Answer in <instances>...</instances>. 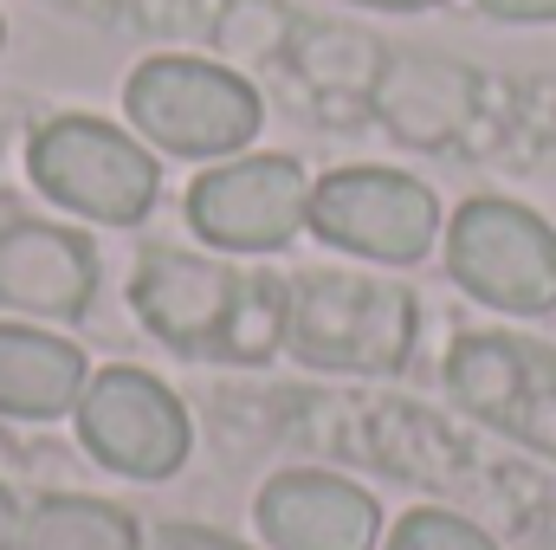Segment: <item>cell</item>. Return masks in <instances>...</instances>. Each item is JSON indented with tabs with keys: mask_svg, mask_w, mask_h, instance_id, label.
Returning a JSON list of instances; mask_svg holds the SVG:
<instances>
[{
	"mask_svg": "<svg viewBox=\"0 0 556 550\" xmlns=\"http://www.w3.org/2000/svg\"><path fill=\"white\" fill-rule=\"evenodd\" d=\"M142 550H253V545H240L227 532H201V525H162Z\"/></svg>",
	"mask_w": 556,
	"mask_h": 550,
	"instance_id": "obj_18",
	"label": "cell"
},
{
	"mask_svg": "<svg viewBox=\"0 0 556 550\" xmlns=\"http://www.w3.org/2000/svg\"><path fill=\"white\" fill-rule=\"evenodd\" d=\"M317 240L337 253L376 260V266H415L440 234V201L433 188L402 168H337L311 182V221Z\"/></svg>",
	"mask_w": 556,
	"mask_h": 550,
	"instance_id": "obj_5",
	"label": "cell"
},
{
	"mask_svg": "<svg viewBox=\"0 0 556 550\" xmlns=\"http://www.w3.org/2000/svg\"><path fill=\"white\" fill-rule=\"evenodd\" d=\"M479 13L511 20V26H551V20H556V0H479Z\"/></svg>",
	"mask_w": 556,
	"mask_h": 550,
	"instance_id": "obj_19",
	"label": "cell"
},
{
	"mask_svg": "<svg viewBox=\"0 0 556 550\" xmlns=\"http://www.w3.org/2000/svg\"><path fill=\"white\" fill-rule=\"evenodd\" d=\"M124 111H130L137 137H149L168 155H188V162L240 155L266 124V104L240 72L207 65V59H181V52L149 59L130 72Z\"/></svg>",
	"mask_w": 556,
	"mask_h": 550,
	"instance_id": "obj_2",
	"label": "cell"
},
{
	"mask_svg": "<svg viewBox=\"0 0 556 550\" xmlns=\"http://www.w3.org/2000/svg\"><path fill=\"white\" fill-rule=\"evenodd\" d=\"M20 525H26V518H20V505H13V492L0 486V550H20Z\"/></svg>",
	"mask_w": 556,
	"mask_h": 550,
	"instance_id": "obj_20",
	"label": "cell"
},
{
	"mask_svg": "<svg viewBox=\"0 0 556 550\" xmlns=\"http://www.w3.org/2000/svg\"><path fill=\"white\" fill-rule=\"evenodd\" d=\"M446 273L492 311L538 317L556 304V227L518 201L479 195L446 227Z\"/></svg>",
	"mask_w": 556,
	"mask_h": 550,
	"instance_id": "obj_4",
	"label": "cell"
},
{
	"mask_svg": "<svg viewBox=\"0 0 556 550\" xmlns=\"http://www.w3.org/2000/svg\"><path fill=\"white\" fill-rule=\"evenodd\" d=\"M20 550H142V538L117 505L59 492V499H39V505L26 512Z\"/></svg>",
	"mask_w": 556,
	"mask_h": 550,
	"instance_id": "obj_14",
	"label": "cell"
},
{
	"mask_svg": "<svg viewBox=\"0 0 556 550\" xmlns=\"http://www.w3.org/2000/svg\"><path fill=\"white\" fill-rule=\"evenodd\" d=\"M446 383L479 421L556 453V350L505 330H479L453 343Z\"/></svg>",
	"mask_w": 556,
	"mask_h": 550,
	"instance_id": "obj_8",
	"label": "cell"
},
{
	"mask_svg": "<svg viewBox=\"0 0 556 550\" xmlns=\"http://www.w3.org/2000/svg\"><path fill=\"white\" fill-rule=\"evenodd\" d=\"M188 221L220 253H278L311 221V182L291 155H227L188 188Z\"/></svg>",
	"mask_w": 556,
	"mask_h": 550,
	"instance_id": "obj_6",
	"label": "cell"
},
{
	"mask_svg": "<svg viewBox=\"0 0 556 550\" xmlns=\"http://www.w3.org/2000/svg\"><path fill=\"white\" fill-rule=\"evenodd\" d=\"M247 291L253 285L233 266L181 253V247H149L137 278H130V298H137L142 324L162 343H175V350H214V343H227Z\"/></svg>",
	"mask_w": 556,
	"mask_h": 550,
	"instance_id": "obj_9",
	"label": "cell"
},
{
	"mask_svg": "<svg viewBox=\"0 0 556 550\" xmlns=\"http://www.w3.org/2000/svg\"><path fill=\"white\" fill-rule=\"evenodd\" d=\"M85 447L124 479H168L188 460V409L149 370H98L78 396Z\"/></svg>",
	"mask_w": 556,
	"mask_h": 550,
	"instance_id": "obj_7",
	"label": "cell"
},
{
	"mask_svg": "<svg viewBox=\"0 0 556 550\" xmlns=\"http://www.w3.org/2000/svg\"><path fill=\"white\" fill-rule=\"evenodd\" d=\"M356 7H376V13H420V7H440V0H356Z\"/></svg>",
	"mask_w": 556,
	"mask_h": 550,
	"instance_id": "obj_21",
	"label": "cell"
},
{
	"mask_svg": "<svg viewBox=\"0 0 556 550\" xmlns=\"http://www.w3.org/2000/svg\"><path fill=\"white\" fill-rule=\"evenodd\" d=\"M376 117L415 149H440L472 124V104H479V78L440 52H389L382 59V78L369 91Z\"/></svg>",
	"mask_w": 556,
	"mask_h": 550,
	"instance_id": "obj_12",
	"label": "cell"
},
{
	"mask_svg": "<svg viewBox=\"0 0 556 550\" xmlns=\"http://www.w3.org/2000/svg\"><path fill=\"white\" fill-rule=\"evenodd\" d=\"M415 291L395 278L304 273L285 285V343L311 370L395 376L415 350Z\"/></svg>",
	"mask_w": 556,
	"mask_h": 550,
	"instance_id": "obj_1",
	"label": "cell"
},
{
	"mask_svg": "<svg viewBox=\"0 0 556 550\" xmlns=\"http://www.w3.org/2000/svg\"><path fill=\"white\" fill-rule=\"evenodd\" d=\"M253 518L273 550H376L382 538L376 499L337 473H278L266 479Z\"/></svg>",
	"mask_w": 556,
	"mask_h": 550,
	"instance_id": "obj_10",
	"label": "cell"
},
{
	"mask_svg": "<svg viewBox=\"0 0 556 550\" xmlns=\"http://www.w3.org/2000/svg\"><path fill=\"white\" fill-rule=\"evenodd\" d=\"M0 46H7V20H0Z\"/></svg>",
	"mask_w": 556,
	"mask_h": 550,
	"instance_id": "obj_22",
	"label": "cell"
},
{
	"mask_svg": "<svg viewBox=\"0 0 556 550\" xmlns=\"http://www.w3.org/2000/svg\"><path fill=\"white\" fill-rule=\"evenodd\" d=\"M91 370L78 357V343L33 330V324H0V414L20 421H52V414L78 409Z\"/></svg>",
	"mask_w": 556,
	"mask_h": 550,
	"instance_id": "obj_13",
	"label": "cell"
},
{
	"mask_svg": "<svg viewBox=\"0 0 556 550\" xmlns=\"http://www.w3.org/2000/svg\"><path fill=\"white\" fill-rule=\"evenodd\" d=\"M26 168L46 201H59L65 214L104 221V227H137L162 188L149 142H137L104 117H52L46 130H33Z\"/></svg>",
	"mask_w": 556,
	"mask_h": 550,
	"instance_id": "obj_3",
	"label": "cell"
},
{
	"mask_svg": "<svg viewBox=\"0 0 556 550\" xmlns=\"http://www.w3.org/2000/svg\"><path fill=\"white\" fill-rule=\"evenodd\" d=\"M91 298H98V260L72 227H52V221L0 227V311L85 317Z\"/></svg>",
	"mask_w": 556,
	"mask_h": 550,
	"instance_id": "obj_11",
	"label": "cell"
},
{
	"mask_svg": "<svg viewBox=\"0 0 556 550\" xmlns=\"http://www.w3.org/2000/svg\"><path fill=\"white\" fill-rule=\"evenodd\" d=\"M389 550H498L479 525L453 518V512H408L395 532H389Z\"/></svg>",
	"mask_w": 556,
	"mask_h": 550,
	"instance_id": "obj_17",
	"label": "cell"
},
{
	"mask_svg": "<svg viewBox=\"0 0 556 550\" xmlns=\"http://www.w3.org/2000/svg\"><path fill=\"white\" fill-rule=\"evenodd\" d=\"M214 33H220V46H227L233 59H273V52H285V46L298 39L291 13H285L278 0H233Z\"/></svg>",
	"mask_w": 556,
	"mask_h": 550,
	"instance_id": "obj_16",
	"label": "cell"
},
{
	"mask_svg": "<svg viewBox=\"0 0 556 550\" xmlns=\"http://www.w3.org/2000/svg\"><path fill=\"white\" fill-rule=\"evenodd\" d=\"M291 52H298V72L317 85V91H356V98H369L376 91V78H382V46H369L363 33H343V26H304L298 39H291Z\"/></svg>",
	"mask_w": 556,
	"mask_h": 550,
	"instance_id": "obj_15",
	"label": "cell"
}]
</instances>
